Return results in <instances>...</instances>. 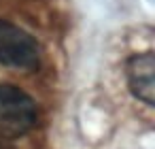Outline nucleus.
Returning a JSON list of instances; mask_svg holds the SVG:
<instances>
[{
  "mask_svg": "<svg viewBox=\"0 0 155 149\" xmlns=\"http://www.w3.org/2000/svg\"><path fill=\"white\" fill-rule=\"evenodd\" d=\"M0 149H13V147H11V145H9L5 138H0Z\"/></svg>",
  "mask_w": 155,
  "mask_h": 149,
  "instance_id": "4",
  "label": "nucleus"
},
{
  "mask_svg": "<svg viewBox=\"0 0 155 149\" xmlns=\"http://www.w3.org/2000/svg\"><path fill=\"white\" fill-rule=\"evenodd\" d=\"M43 49L38 41L21 26L0 17V64L34 73L41 68Z\"/></svg>",
  "mask_w": 155,
  "mask_h": 149,
  "instance_id": "2",
  "label": "nucleus"
},
{
  "mask_svg": "<svg viewBox=\"0 0 155 149\" xmlns=\"http://www.w3.org/2000/svg\"><path fill=\"white\" fill-rule=\"evenodd\" d=\"M38 124L36 100L13 83H0V138H19Z\"/></svg>",
  "mask_w": 155,
  "mask_h": 149,
  "instance_id": "1",
  "label": "nucleus"
},
{
  "mask_svg": "<svg viewBox=\"0 0 155 149\" xmlns=\"http://www.w3.org/2000/svg\"><path fill=\"white\" fill-rule=\"evenodd\" d=\"M153 70H155V60H153V51H136L125 60V83L130 94L140 100L147 109H153L155 104V79H153Z\"/></svg>",
  "mask_w": 155,
  "mask_h": 149,
  "instance_id": "3",
  "label": "nucleus"
}]
</instances>
